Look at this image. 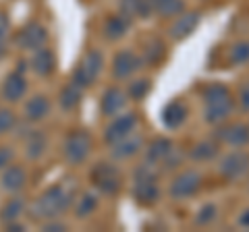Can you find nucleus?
I'll list each match as a JSON object with an SVG mask.
<instances>
[{"mask_svg":"<svg viewBox=\"0 0 249 232\" xmlns=\"http://www.w3.org/2000/svg\"><path fill=\"white\" fill-rule=\"evenodd\" d=\"M40 228H42L44 232H65L69 226H67L65 222H58V218H52V220L42 222V224H40Z\"/></svg>","mask_w":249,"mask_h":232,"instance_id":"nucleus-38","label":"nucleus"},{"mask_svg":"<svg viewBox=\"0 0 249 232\" xmlns=\"http://www.w3.org/2000/svg\"><path fill=\"white\" fill-rule=\"evenodd\" d=\"M218 170H220V174L227 181H239L241 176H245L249 172V153L241 148L237 151L227 153L220 160V164H218Z\"/></svg>","mask_w":249,"mask_h":232,"instance_id":"nucleus-11","label":"nucleus"},{"mask_svg":"<svg viewBox=\"0 0 249 232\" xmlns=\"http://www.w3.org/2000/svg\"><path fill=\"white\" fill-rule=\"evenodd\" d=\"M142 63L147 65V66H158L162 60L166 56V46L164 42H160L158 37H152L143 44V50H142Z\"/></svg>","mask_w":249,"mask_h":232,"instance_id":"nucleus-25","label":"nucleus"},{"mask_svg":"<svg viewBox=\"0 0 249 232\" xmlns=\"http://www.w3.org/2000/svg\"><path fill=\"white\" fill-rule=\"evenodd\" d=\"M11 37H13V25H11V17L4 11H0V58H4L9 54V46H11Z\"/></svg>","mask_w":249,"mask_h":232,"instance_id":"nucleus-31","label":"nucleus"},{"mask_svg":"<svg viewBox=\"0 0 249 232\" xmlns=\"http://www.w3.org/2000/svg\"><path fill=\"white\" fill-rule=\"evenodd\" d=\"M15 162V148L9 143H0V172Z\"/></svg>","mask_w":249,"mask_h":232,"instance_id":"nucleus-37","label":"nucleus"},{"mask_svg":"<svg viewBox=\"0 0 249 232\" xmlns=\"http://www.w3.org/2000/svg\"><path fill=\"white\" fill-rule=\"evenodd\" d=\"M229 60H231V65H235V66L247 65L249 63V40L237 42L232 46L231 52H229Z\"/></svg>","mask_w":249,"mask_h":232,"instance_id":"nucleus-34","label":"nucleus"},{"mask_svg":"<svg viewBox=\"0 0 249 232\" xmlns=\"http://www.w3.org/2000/svg\"><path fill=\"white\" fill-rule=\"evenodd\" d=\"M183 158H185V153L178 149V148H173V149H170V153L160 162V164L164 166V170H173V168H177V166H181Z\"/></svg>","mask_w":249,"mask_h":232,"instance_id":"nucleus-36","label":"nucleus"},{"mask_svg":"<svg viewBox=\"0 0 249 232\" xmlns=\"http://www.w3.org/2000/svg\"><path fill=\"white\" fill-rule=\"evenodd\" d=\"M102 71H104V54L96 48H91L83 54L81 60L77 63V66L73 68L71 83H75L77 87H81V89H88L98 81V77L102 75Z\"/></svg>","mask_w":249,"mask_h":232,"instance_id":"nucleus-4","label":"nucleus"},{"mask_svg":"<svg viewBox=\"0 0 249 232\" xmlns=\"http://www.w3.org/2000/svg\"><path fill=\"white\" fill-rule=\"evenodd\" d=\"M31 66V71L40 77H50L54 71H56V54L54 50H50L48 46L31 52V60L27 63Z\"/></svg>","mask_w":249,"mask_h":232,"instance_id":"nucleus-20","label":"nucleus"},{"mask_svg":"<svg viewBox=\"0 0 249 232\" xmlns=\"http://www.w3.org/2000/svg\"><path fill=\"white\" fill-rule=\"evenodd\" d=\"M48 40H50L48 27L42 25L40 21H29L15 33V46H17L21 52L40 50L44 46H48Z\"/></svg>","mask_w":249,"mask_h":232,"instance_id":"nucleus-7","label":"nucleus"},{"mask_svg":"<svg viewBox=\"0 0 249 232\" xmlns=\"http://www.w3.org/2000/svg\"><path fill=\"white\" fill-rule=\"evenodd\" d=\"M23 214H27V199L21 193L9 195L2 201V205H0V226H6L11 222L21 220Z\"/></svg>","mask_w":249,"mask_h":232,"instance_id":"nucleus-18","label":"nucleus"},{"mask_svg":"<svg viewBox=\"0 0 249 232\" xmlns=\"http://www.w3.org/2000/svg\"><path fill=\"white\" fill-rule=\"evenodd\" d=\"M239 104L245 112H249V81H245L239 87Z\"/></svg>","mask_w":249,"mask_h":232,"instance_id":"nucleus-39","label":"nucleus"},{"mask_svg":"<svg viewBox=\"0 0 249 232\" xmlns=\"http://www.w3.org/2000/svg\"><path fill=\"white\" fill-rule=\"evenodd\" d=\"M214 137L224 145H231V148H245L249 145V127L243 122H231V125L220 127L214 133Z\"/></svg>","mask_w":249,"mask_h":232,"instance_id":"nucleus-15","label":"nucleus"},{"mask_svg":"<svg viewBox=\"0 0 249 232\" xmlns=\"http://www.w3.org/2000/svg\"><path fill=\"white\" fill-rule=\"evenodd\" d=\"M187 116H189V108H187L183 99H170V102L162 108L160 118L166 129H178L185 125Z\"/></svg>","mask_w":249,"mask_h":232,"instance_id":"nucleus-21","label":"nucleus"},{"mask_svg":"<svg viewBox=\"0 0 249 232\" xmlns=\"http://www.w3.org/2000/svg\"><path fill=\"white\" fill-rule=\"evenodd\" d=\"M216 214H218V210H216L214 203L201 205L197 215H196V224H199V226H208V224H212L216 220Z\"/></svg>","mask_w":249,"mask_h":232,"instance_id":"nucleus-35","label":"nucleus"},{"mask_svg":"<svg viewBox=\"0 0 249 232\" xmlns=\"http://www.w3.org/2000/svg\"><path fill=\"white\" fill-rule=\"evenodd\" d=\"M27 187V170L19 164H9L0 172V189L4 195H17Z\"/></svg>","mask_w":249,"mask_h":232,"instance_id":"nucleus-14","label":"nucleus"},{"mask_svg":"<svg viewBox=\"0 0 249 232\" xmlns=\"http://www.w3.org/2000/svg\"><path fill=\"white\" fill-rule=\"evenodd\" d=\"M239 226H243V228H249V207L239 215Z\"/></svg>","mask_w":249,"mask_h":232,"instance_id":"nucleus-40","label":"nucleus"},{"mask_svg":"<svg viewBox=\"0 0 249 232\" xmlns=\"http://www.w3.org/2000/svg\"><path fill=\"white\" fill-rule=\"evenodd\" d=\"M46 148H48V137H46L42 131H29L23 137V151L29 160H40L44 153H46Z\"/></svg>","mask_w":249,"mask_h":232,"instance_id":"nucleus-23","label":"nucleus"},{"mask_svg":"<svg viewBox=\"0 0 249 232\" xmlns=\"http://www.w3.org/2000/svg\"><path fill=\"white\" fill-rule=\"evenodd\" d=\"M218 143H214V141H199V143H196L191 148V151H189V158L191 160H196V162H210V160H214L216 156H218Z\"/></svg>","mask_w":249,"mask_h":232,"instance_id":"nucleus-30","label":"nucleus"},{"mask_svg":"<svg viewBox=\"0 0 249 232\" xmlns=\"http://www.w3.org/2000/svg\"><path fill=\"white\" fill-rule=\"evenodd\" d=\"M93 148V139L85 129L71 131L62 141V156L69 166H81L88 162Z\"/></svg>","mask_w":249,"mask_h":232,"instance_id":"nucleus-5","label":"nucleus"},{"mask_svg":"<svg viewBox=\"0 0 249 232\" xmlns=\"http://www.w3.org/2000/svg\"><path fill=\"white\" fill-rule=\"evenodd\" d=\"M50 110H52L50 98L46 94H36L23 104V118L27 122H31V125H37V122L48 118Z\"/></svg>","mask_w":249,"mask_h":232,"instance_id":"nucleus-16","label":"nucleus"},{"mask_svg":"<svg viewBox=\"0 0 249 232\" xmlns=\"http://www.w3.org/2000/svg\"><path fill=\"white\" fill-rule=\"evenodd\" d=\"M152 91V79H147V77H142V79H133L129 83L127 87V96L131 99H135V102H139V99H143L147 94Z\"/></svg>","mask_w":249,"mask_h":232,"instance_id":"nucleus-32","label":"nucleus"},{"mask_svg":"<svg viewBox=\"0 0 249 232\" xmlns=\"http://www.w3.org/2000/svg\"><path fill=\"white\" fill-rule=\"evenodd\" d=\"M137 127V114L135 112H121L112 116L110 125H106L104 129V143L112 145L116 141H121L127 135H131Z\"/></svg>","mask_w":249,"mask_h":232,"instance_id":"nucleus-9","label":"nucleus"},{"mask_svg":"<svg viewBox=\"0 0 249 232\" xmlns=\"http://www.w3.org/2000/svg\"><path fill=\"white\" fill-rule=\"evenodd\" d=\"M131 23H133V21H129L127 17H123L121 13L112 15V17H108L104 21V37H106L108 42H119V40H123V37L129 33Z\"/></svg>","mask_w":249,"mask_h":232,"instance_id":"nucleus-24","label":"nucleus"},{"mask_svg":"<svg viewBox=\"0 0 249 232\" xmlns=\"http://www.w3.org/2000/svg\"><path fill=\"white\" fill-rule=\"evenodd\" d=\"M89 181L102 195H116L123 187V172L114 162H96L89 170Z\"/></svg>","mask_w":249,"mask_h":232,"instance_id":"nucleus-6","label":"nucleus"},{"mask_svg":"<svg viewBox=\"0 0 249 232\" xmlns=\"http://www.w3.org/2000/svg\"><path fill=\"white\" fill-rule=\"evenodd\" d=\"M154 15L162 19H175L185 11V0H150Z\"/></svg>","mask_w":249,"mask_h":232,"instance_id":"nucleus-27","label":"nucleus"},{"mask_svg":"<svg viewBox=\"0 0 249 232\" xmlns=\"http://www.w3.org/2000/svg\"><path fill=\"white\" fill-rule=\"evenodd\" d=\"M27 94V77L21 68H15L9 75H4L0 83V96L6 104H17Z\"/></svg>","mask_w":249,"mask_h":232,"instance_id":"nucleus-10","label":"nucleus"},{"mask_svg":"<svg viewBox=\"0 0 249 232\" xmlns=\"http://www.w3.org/2000/svg\"><path fill=\"white\" fill-rule=\"evenodd\" d=\"M143 148V137L137 133V131H133L131 135H127L124 139H121V141H116L110 145V153L114 160H131L133 156H137L139 151H142Z\"/></svg>","mask_w":249,"mask_h":232,"instance_id":"nucleus-19","label":"nucleus"},{"mask_svg":"<svg viewBox=\"0 0 249 232\" xmlns=\"http://www.w3.org/2000/svg\"><path fill=\"white\" fill-rule=\"evenodd\" d=\"M142 56L135 52V50H121L114 54L112 58V77L119 81H124L129 79V77H133L139 68H142Z\"/></svg>","mask_w":249,"mask_h":232,"instance_id":"nucleus-12","label":"nucleus"},{"mask_svg":"<svg viewBox=\"0 0 249 232\" xmlns=\"http://www.w3.org/2000/svg\"><path fill=\"white\" fill-rule=\"evenodd\" d=\"M98 205H100V199H98L96 193H91V191L81 193V195L75 197V201H73L75 218H79V220L89 218V215L98 210Z\"/></svg>","mask_w":249,"mask_h":232,"instance_id":"nucleus-26","label":"nucleus"},{"mask_svg":"<svg viewBox=\"0 0 249 232\" xmlns=\"http://www.w3.org/2000/svg\"><path fill=\"white\" fill-rule=\"evenodd\" d=\"M175 148V143L170 141V139L166 137H158V139H154V141L150 143V148H147V156H145V162H150V164L154 166H158L162 160H164L170 149Z\"/></svg>","mask_w":249,"mask_h":232,"instance_id":"nucleus-28","label":"nucleus"},{"mask_svg":"<svg viewBox=\"0 0 249 232\" xmlns=\"http://www.w3.org/2000/svg\"><path fill=\"white\" fill-rule=\"evenodd\" d=\"M81 98H83V89L77 87L75 83H69V85H65V87L60 89V94H58V106L62 108V110L71 112V110H75V108H79Z\"/></svg>","mask_w":249,"mask_h":232,"instance_id":"nucleus-29","label":"nucleus"},{"mask_svg":"<svg viewBox=\"0 0 249 232\" xmlns=\"http://www.w3.org/2000/svg\"><path fill=\"white\" fill-rule=\"evenodd\" d=\"M199 21H201V15L197 11H189V13L183 11L181 15H177L175 17V23L168 29V35L173 37L175 42H183L197 29Z\"/></svg>","mask_w":249,"mask_h":232,"instance_id":"nucleus-17","label":"nucleus"},{"mask_svg":"<svg viewBox=\"0 0 249 232\" xmlns=\"http://www.w3.org/2000/svg\"><path fill=\"white\" fill-rule=\"evenodd\" d=\"M75 195H77V184L54 182L27 205V218L34 220L36 224H42L52 218H60L62 214H67L73 207Z\"/></svg>","mask_w":249,"mask_h":232,"instance_id":"nucleus-1","label":"nucleus"},{"mask_svg":"<svg viewBox=\"0 0 249 232\" xmlns=\"http://www.w3.org/2000/svg\"><path fill=\"white\" fill-rule=\"evenodd\" d=\"M133 197L142 205H154L160 199V187H158V170L150 162H143L142 166L135 168L133 174Z\"/></svg>","mask_w":249,"mask_h":232,"instance_id":"nucleus-3","label":"nucleus"},{"mask_svg":"<svg viewBox=\"0 0 249 232\" xmlns=\"http://www.w3.org/2000/svg\"><path fill=\"white\" fill-rule=\"evenodd\" d=\"M201 182H204V176H201V172H197V170H183V172H178L173 182H170L168 187V195L181 201V199H189L193 197L196 193L201 189Z\"/></svg>","mask_w":249,"mask_h":232,"instance_id":"nucleus-8","label":"nucleus"},{"mask_svg":"<svg viewBox=\"0 0 249 232\" xmlns=\"http://www.w3.org/2000/svg\"><path fill=\"white\" fill-rule=\"evenodd\" d=\"M119 13L129 21H135V19L145 21L154 15L150 0H119Z\"/></svg>","mask_w":249,"mask_h":232,"instance_id":"nucleus-22","label":"nucleus"},{"mask_svg":"<svg viewBox=\"0 0 249 232\" xmlns=\"http://www.w3.org/2000/svg\"><path fill=\"white\" fill-rule=\"evenodd\" d=\"M235 110V99L224 85L212 83L204 89V118L210 125H222Z\"/></svg>","mask_w":249,"mask_h":232,"instance_id":"nucleus-2","label":"nucleus"},{"mask_svg":"<svg viewBox=\"0 0 249 232\" xmlns=\"http://www.w3.org/2000/svg\"><path fill=\"white\" fill-rule=\"evenodd\" d=\"M19 120H17V114H15L9 106H0V137L2 135H9L17 129Z\"/></svg>","mask_w":249,"mask_h":232,"instance_id":"nucleus-33","label":"nucleus"},{"mask_svg":"<svg viewBox=\"0 0 249 232\" xmlns=\"http://www.w3.org/2000/svg\"><path fill=\"white\" fill-rule=\"evenodd\" d=\"M127 102H129L127 91L121 89L119 85H110V87L104 89L102 98H100V114L106 116V118H112V116L124 112Z\"/></svg>","mask_w":249,"mask_h":232,"instance_id":"nucleus-13","label":"nucleus"}]
</instances>
